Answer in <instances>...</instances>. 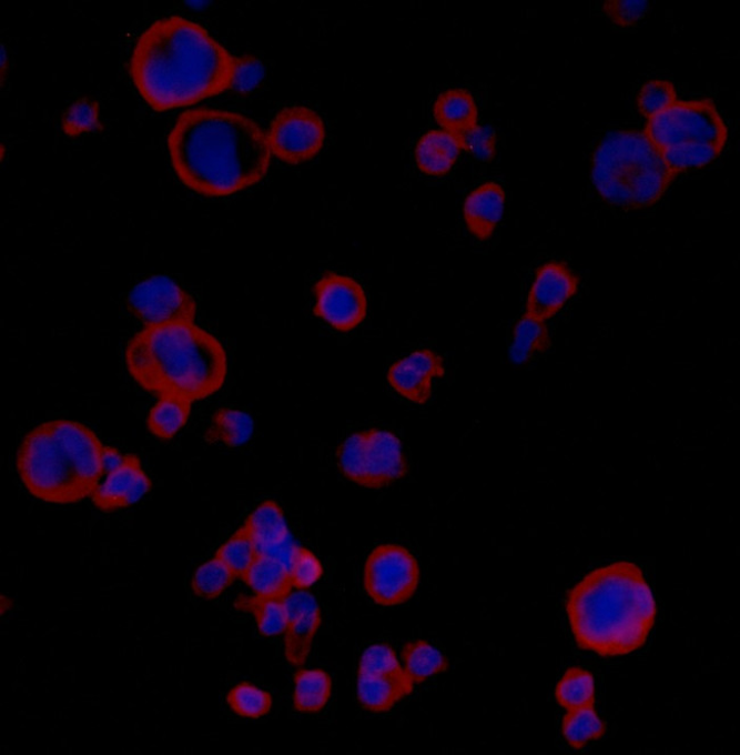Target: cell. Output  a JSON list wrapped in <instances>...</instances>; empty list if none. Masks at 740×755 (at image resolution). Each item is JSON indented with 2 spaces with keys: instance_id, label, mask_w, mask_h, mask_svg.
<instances>
[{
  "instance_id": "8d00e7d4",
  "label": "cell",
  "mask_w": 740,
  "mask_h": 755,
  "mask_svg": "<svg viewBox=\"0 0 740 755\" xmlns=\"http://www.w3.org/2000/svg\"><path fill=\"white\" fill-rule=\"evenodd\" d=\"M404 674V666L397 652L386 643L369 646L359 660L358 676H399Z\"/></svg>"
},
{
  "instance_id": "7a4b0ae2",
  "label": "cell",
  "mask_w": 740,
  "mask_h": 755,
  "mask_svg": "<svg viewBox=\"0 0 740 755\" xmlns=\"http://www.w3.org/2000/svg\"><path fill=\"white\" fill-rule=\"evenodd\" d=\"M168 149L181 182L209 198L230 197L260 183L272 161L267 133L256 122L205 108L180 115Z\"/></svg>"
},
{
  "instance_id": "ba28073f",
  "label": "cell",
  "mask_w": 740,
  "mask_h": 755,
  "mask_svg": "<svg viewBox=\"0 0 740 755\" xmlns=\"http://www.w3.org/2000/svg\"><path fill=\"white\" fill-rule=\"evenodd\" d=\"M646 137L660 151L687 143L724 147L728 128L713 100L677 101L647 120Z\"/></svg>"
},
{
  "instance_id": "7bdbcfd3",
  "label": "cell",
  "mask_w": 740,
  "mask_h": 755,
  "mask_svg": "<svg viewBox=\"0 0 740 755\" xmlns=\"http://www.w3.org/2000/svg\"><path fill=\"white\" fill-rule=\"evenodd\" d=\"M6 62H8V58H7V54H6L4 44H2V78L3 79L6 77Z\"/></svg>"
},
{
  "instance_id": "d6986e66",
  "label": "cell",
  "mask_w": 740,
  "mask_h": 755,
  "mask_svg": "<svg viewBox=\"0 0 740 755\" xmlns=\"http://www.w3.org/2000/svg\"><path fill=\"white\" fill-rule=\"evenodd\" d=\"M414 687L406 673L399 676H358L357 696L365 709L384 714L413 694Z\"/></svg>"
},
{
  "instance_id": "d4e9b609",
  "label": "cell",
  "mask_w": 740,
  "mask_h": 755,
  "mask_svg": "<svg viewBox=\"0 0 740 755\" xmlns=\"http://www.w3.org/2000/svg\"><path fill=\"white\" fill-rule=\"evenodd\" d=\"M191 400L178 394H161L148 416L150 432L159 439L171 440L187 424L192 412Z\"/></svg>"
},
{
  "instance_id": "d6a6232c",
  "label": "cell",
  "mask_w": 740,
  "mask_h": 755,
  "mask_svg": "<svg viewBox=\"0 0 740 755\" xmlns=\"http://www.w3.org/2000/svg\"><path fill=\"white\" fill-rule=\"evenodd\" d=\"M237 580L234 573L215 556L196 568L192 577L194 594L203 600L220 597Z\"/></svg>"
},
{
  "instance_id": "5b68a950",
  "label": "cell",
  "mask_w": 740,
  "mask_h": 755,
  "mask_svg": "<svg viewBox=\"0 0 740 755\" xmlns=\"http://www.w3.org/2000/svg\"><path fill=\"white\" fill-rule=\"evenodd\" d=\"M103 444L82 423H42L22 440L17 467L27 491L51 504H75L92 497L104 474Z\"/></svg>"
},
{
  "instance_id": "ac0fdd59",
  "label": "cell",
  "mask_w": 740,
  "mask_h": 755,
  "mask_svg": "<svg viewBox=\"0 0 740 755\" xmlns=\"http://www.w3.org/2000/svg\"><path fill=\"white\" fill-rule=\"evenodd\" d=\"M462 150L460 137L446 130H430L417 143L415 159L422 172L440 177L452 171Z\"/></svg>"
},
{
  "instance_id": "f35d334b",
  "label": "cell",
  "mask_w": 740,
  "mask_h": 755,
  "mask_svg": "<svg viewBox=\"0 0 740 755\" xmlns=\"http://www.w3.org/2000/svg\"><path fill=\"white\" fill-rule=\"evenodd\" d=\"M649 10L648 0H607L602 4L605 16L621 28L637 26L647 17Z\"/></svg>"
},
{
  "instance_id": "4dcf8cb0",
  "label": "cell",
  "mask_w": 740,
  "mask_h": 755,
  "mask_svg": "<svg viewBox=\"0 0 740 755\" xmlns=\"http://www.w3.org/2000/svg\"><path fill=\"white\" fill-rule=\"evenodd\" d=\"M724 147L700 143H687L670 147L661 151L666 164L678 177L693 169H701L716 161Z\"/></svg>"
},
{
  "instance_id": "cb8c5ba5",
  "label": "cell",
  "mask_w": 740,
  "mask_h": 755,
  "mask_svg": "<svg viewBox=\"0 0 740 755\" xmlns=\"http://www.w3.org/2000/svg\"><path fill=\"white\" fill-rule=\"evenodd\" d=\"M550 346L551 340L546 322L525 314L514 328L508 358L515 365H525L537 354L548 351Z\"/></svg>"
},
{
  "instance_id": "277c9868",
  "label": "cell",
  "mask_w": 740,
  "mask_h": 755,
  "mask_svg": "<svg viewBox=\"0 0 740 755\" xmlns=\"http://www.w3.org/2000/svg\"><path fill=\"white\" fill-rule=\"evenodd\" d=\"M130 375L146 391L203 400L227 379V352L220 340L194 323L145 328L125 348Z\"/></svg>"
},
{
  "instance_id": "8992f818",
  "label": "cell",
  "mask_w": 740,
  "mask_h": 755,
  "mask_svg": "<svg viewBox=\"0 0 740 755\" xmlns=\"http://www.w3.org/2000/svg\"><path fill=\"white\" fill-rule=\"evenodd\" d=\"M676 178L643 131H609L594 153L596 191L608 204L624 210L656 205Z\"/></svg>"
},
{
  "instance_id": "6da1fadb",
  "label": "cell",
  "mask_w": 740,
  "mask_h": 755,
  "mask_svg": "<svg viewBox=\"0 0 740 755\" xmlns=\"http://www.w3.org/2000/svg\"><path fill=\"white\" fill-rule=\"evenodd\" d=\"M235 58L200 24L181 17L152 23L129 61L140 95L156 112L194 105L231 89Z\"/></svg>"
},
{
  "instance_id": "74e56055",
  "label": "cell",
  "mask_w": 740,
  "mask_h": 755,
  "mask_svg": "<svg viewBox=\"0 0 740 755\" xmlns=\"http://www.w3.org/2000/svg\"><path fill=\"white\" fill-rule=\"evenodd\" d=\"M290 574L293 590L310 591L322 580L324 566L311 550L296 546Z\"/></svg>"
},
{
  "instance_id": "f546056e",
  "label": "cell",
  "mask_w": 740,
  "mask_h": 755,
  "mask_svg": "<svg viewBox=\"0 0 740 755\" xmlns=\"http://www.w3.org/2000/svg\"><path fill=\"white\" fill-rule=\"evenodd\" d=\"M557 703L565 709L595 705V678L581 668H570L558 682L555 691Z\"/></svg>"
},
{
  "instance_id": "b9f144b4",
  "label": "cell",
  "mask_w": 740,
  "mask_h": 755,
  "mask_svg": "<svg viewBox=\"0 0 740 755\" xmlns=\"http://www.w3.org/2000/svg\"><path fill=\"white\" fill-rule=\"evenodd\" d=\"M128 455L122 454L114 447H104L102 453V465L104 474H110L120 469L126 461Z\"/></svg>"
},
{
  "instance_id": "4fadbf2b",
  "label": "cell",
  "mask_w": 740,
  "mask_h": 755,
  "mask_svg": "<svg viewBox=\"0 0 740 755\" xmlns=\"http://www.w3.org/2000/svg\"><path fill=\"white\" fill-rule=\"evenodd\" d=\"M287 627L284 633V654L294 668H302L311 654L322 625V611L310 591L291 592L284 600Z\"/></svg>"
},
{
  "instance_id": "484cf974",
  "label": "cell",
  "mask_w": 740,
  "mask_h": 755,
  "mask_svg": "<svg viewBox=\"0 0 740 755\" xmlns=\"http://www.w3.org/2000/svg\"><path fill=\"white\" fill-rule=\"evenodd\" d=\"M402 657L404 671L415 685L444 674L449 668L448 658L438 648L423 640L405 644Z\"/></svg>"
},
{
  "instance_id": "f1b7e54d",
  "label": "cell",
  "mask_w": 740,
  "mask_h": 755,
  "mask_svg": "<svg viewBox=\"0 0 740 755\" xmlns=\"http://www.w3.org/2000/svg\"><path fill=\"white\" fill-rule=\"evenodd\" d=\"M561 734L575 749L584 748L590 741L606 734V725L598 717L595 706L568 711L562 718Z\"/></svg>"
},
{
  "instance_id": "9c48e42d",
  "label": "cell",
  "mask_w": 740,
  "mask_h": 755,
  "mask_svg": "<svg viewBox=\"0 0 740 755\" xmlns=\"http://www.w3.org/2000/svg\"><path fill=\"white\" fill-rule=\"evenodd\" d=\"M416 557L396 544L379 545L368 555L364 568V587L374 603L385 607L407 603L419 585Z\"/></svg>"
},
{
  "instance_id": "8fae6325",
  "label": "cell",
  "mask_w": 740,
  "mask_h": 755,
  "mask_svg": "<svg viewBox=\"0 0 740 755\" xmlns=\"http://www.w3.org/2000/svg\"><path fill=\"white\" fill-rule=\"evenodd\" d=\"M325 139L323 119L306 107L282 110L267 132L272 154L290 164H300L314 159L322 151Z\"/></svg>"
},
{
  "instance_id": "2e32d148",
  "label": "cell",
  "mask_w": 740,
  "mask_h": 755,
  "mask_svg": "<svg viewBox=\"0 0 740 755\" xmlns=\"http://www.w3.org/2000/svg\"><path fill=\"white\" fill-rule=\"evenodd\" d=\"M152 491V481L143 469L140 457L129 454L125 463L107 474L92 496L97 509L112 513L134 506Z\"/></svg>"
},
{
  "instance_id": "83f0119b",
  "label": "cell",
  "mask_w": 740,
  "mask_h": 755,
  "mask_svg": "<svg viewBox=\"0 0 740 755\" xmlns=\"http://www.w3.org/2000/svg\"><path fill=\"white\" fill-rule=\"evenodd\" d=\"M235 607L254 616L261 636L277 637L284 635L287 617L283 600L256 595L240 596L235 602Z\"/></svg>"
},
{
  "instance_id": "60d3db41",
  "label": "cell",
  "mask_w": 740,
  "mask_h": 755,
  "mask_svg": "<svg viewBox=\"0 0 740 755\" xmlns=\"http://www.w3.org/2000/svg\"><path fill=\"white\" fill-rule=\"evenodd\" d=\"M463 150L474 154L478 160L491 162L496 157L497 137L494 129L477 125L460 137Z\"/></svg>"
},
{
  "instance_id": "ab89813d",
  "label": "cell",
  "mask_w": 740,
  "mask_h": 755,
  "mask_svg": "<svg viewBox=\"0 0 740 755\" xmlns=\"http://www.w3.org/2000/svg\"><path fill=\"white\" fill-rule=\"evenodd\" d=\"M265 77L264 64L251 56L235 58V71L231 89L246 95L254 91Z\"/></svg>"
},
{
  "instance_id": "836d02e7",
  "label": "cell",
  "mask_w": 740,
  "mask_h": 755,
  "mask_svg": "<svg viewBox=\"0 0 740 755\" xmlns=\"http://www.w3.org/2000/svg\"><path fill=\"white\" fill-rule=\"evenodd\" d=\"M257 555L254 541L246 528L242 526L224 545L217 548L214 556L220 558L239 580H242Z\"/></svg>"
},
{
  "instance_id": "3957f363",
  "label": "cell",
  "mask_w": 740,
  "mask_h": 755,
  "mask_svg": "<svg viewBox=\"0 0 740 755\" xmlns=\"http://www.w3.org/2000/svg\"><path fill=\"white\" fill-rule=\"evenodd\" d=\"M566 612L578 646L607 657L643 646L658 607L641 568L620 561L587 574L570 591Z\"/></svg>"
},
{
  "instance_id": "7402d4cb",
  "label": "cell",
  "mask_w": 740,
  "mask_h": 755,
  "mask_svg": "<svg viewBox=\"0 0 740 755\" xmlns=\"http://www.w3.org/2000/svg\"><path fill=\"white\" fill-rule=\"evenodd\" d=\"M243 526L256 547L278 545L291 538L284 511L274 501L261 503L247 516Z\"/></svg>"
},
{
  "instance_id": "30bf717a",
  "label": "cell",
  "mask_w": 740,
  "mask_h": 755,
  "mask_svg": "<svg viewBox=\"0 0 740 755\" xmlns=\"http://www.w3.org/2000/svg\"><path fill=\"white\" fill-rule=\"evenodd\" d=\"M130 313L145 328L175 323H194L197 304L175 281L153 276L138 284L126 296Z\"/></svg>"
},
{
  "instance_id": "ffe728a7",
  "label": "cell",
  "mask_w": 740,
  "mask_h": 755,
  "mask_svg": "<svg viewBox=\"0 0 740 755\" xmlns=\"http://www.w3.org/2000/svg\"><path fill=\"white\" fill-rule=\"evenodd\" d=\"M433 114L440 127L458 137L478 125V110L474 98L462 88L449 89L440 94L434 103Z\"/></svg>"
},
{
  "instance_id": "e0dca14e",
  "label": "cell",
  "mask_w": 740,
  "mask_h": 755,
  "mask_svg": "<svg viewBox=\"0 0 740 755\" xmlns=\"http://www.w3.org/2000/svg\"><path fill=\"white\" fill-rule=\"evenodd\" d=\"M506 192L496 182H487L472 191L464 203V219L468 231L480 241L489 240L505 211Z\"/></svg>"
},
{
  "instance_id": "5bb4252c",
  "label": "cell",
  "mask_w": 740,
  "mask_h": 755,
  "mask_svg": "<svg viewBox=\"0 0 740 755\" xmlns=\"http://www.w3.org/2000/svg\"><path fill=\"white\" fill-rule=\"evenodd\" d=\"M580 278L561 261H549L539 266L529 291L526 314L547 322L579 291Z\"/></svg>"
},
{
  "instance_id": "e575fe53",
  "label": "cell",
  "mask_w": 740,
  "mask_h": 755,
  "mask_svg": "<svg viewBox=\"0 0 740 755\" xmlns=\"http://www.w3.org/2000/svg\"><path fill=\"white\" fill-rule=\"evenodd\" d=\"M677 101V89L671 81L652 79L640 88L637 107L639 113L648 120L665 112Z\"/></svg>"
},
{
  "instance_id": "1f68e13d",
  "label": "cell",
  "mask_w": 740,
  "mask_h": 755,
  "mask_svg": "<svg viewBox=\"0 0 740 755\" xmlns=\"http://www.w3.org/2000/svg\"><path fill=\"white\" fill-rule=\"evenodd\" d=\"M226 701L234 714L253 721L266 717L274 704L271 693L247 682L235 685Z\"/></svg>"
},
{
  "instance_id": "7c38bea8",
  "label": "cell",
  "mask_w": 740,
  "mask_h": 755,
  "mask_svg": "<svg viewBox=\"0 0 740 755\" xmlns=\"http://www.w3.org/2000/svg\"><path fill=\"white\" fill-rule=\"evenodd\" d=\"M314 295L315 316L341 333L356 330L366 320L367 295L353 278L328 272L315 284Z\"/></svg>"
},
{
  "instance_id": "9a60e30c",
  "label": "cell",
  "mask_w": 740,
  "mask_h": 755,
  "mask_svg": "<svg viewBox=\"0 0 740 755\" xmlns=\"http://www.w3.org/2000/svg\"><path fill=\"white\" fill-rule=\"evenodd\" d=\"M445 374L442 355L430 349H420L392 365L387 382L409 402L423 406L432 396L434 378H444Z\"/></svg>"
},
{
  "instance_id": "44dd1931",
  "label": "cell",
  "mask_w": 740,
  "mask_h": 755,
  "mask_svg": "<svg viewBox=\"0 0 740 755\" xmlns=\"http://www.w3.org/2000/svg\"><path fill=\"white\" fill-rule=\"evenodd\" d=\"M242 581L261 597L284 600L293 590L286 565L264 554L257 555Z\"/></svg>"
},
{
  "instance_id": "603a6c76",
  "label": "cell",
  "mask_w": 740,
  "mask_h": 755,
  "mask_svg": "<svg viewBox=\"0 0 740 755\" xmlns=\"http://www.w3.org/2000/svg\"><path fill=\"white\" fill-rule=\"evenodd\" d=\"M332 677L323 670H303L294 675L293 706L300 714H318L328 704Z\"/></svg>"
},
{
  "instance_id": "d590c367",
  "label": "cell",
  "mask_w": 740,
  "mask_h": 755,
  "mask_svg": "<svg viewBox=\"0 0 740 755\" xmlns=\"http://www.w3.org/2000/svg\"><path fill=\"white\" fill-rule=\"evenodd\" d=\"M99 102L82 98L70 105L62 115V130L69 138H78L82 133L94 130L103 131L100 120Z\"/></svg>"
},
{
  "instance_id": "52a82bcc",
  "label": "cell",
  "mask_w": 740,
  "mask_h": 755,
  "mask_svg": "<svg viewBox=\"0 0 740 755\" xmlns=\"http://www.w3.org/2000/svg\"><path fill=\"white\" fill-rule=\"evenodd\" d=\"M336 461L344 477L374 491L404 479L409 472L402 440L379 429L347 436L336 452Z\"/></svg>"
},
{
  "instance_id": "4316f807",
  "label": "cell",
  "mask_w": 740,
  "mask_h": 755,
  "mask_svg": "<svg viewBox=\"0 0 740 755\" xmlns=\"http://www.w3.org/2000/svg\"><path fill=\"white\" fill-rule=\"evenodd\" d=\"M254 432V421L245 412L222 409L214 413L205 433L210 443L221 442L230 449H239L247 443Z\"/></svg>"
}]
</instances>
